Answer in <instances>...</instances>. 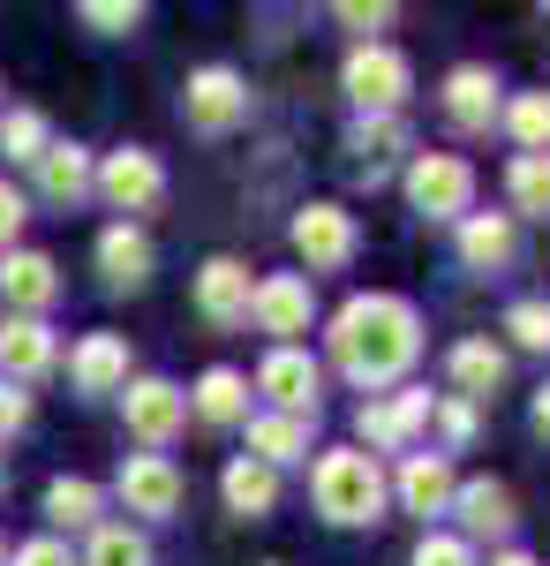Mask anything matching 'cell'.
I'll use <instances>...</instances> for the list:
<instances>
[{
  "mask_svg": "<svg viewBox=\"0 0 550 566\" xmlns=\"http://www.w3.org/2000/svg\"><path fill=\"white\" fill-rule=\"evenodd\" d=\"M430 416H437V431L453 438V446H467V438H475V400H461V392H445Z\"/></svg>",
  "mask_w": 550,
  "mask_h": 566,
  "instance_id": "cell-36",
  "label": "cell"
},
{
  "mask_svg": "<svg viewBox=\"0 0 550 566\" xmlns=\"http://www.w3.org/2000/svg\"><path fill=\"white\" fill-rule=\"evenodd\" d=\"M392 491H400V506H408V514L437 522V514H453V491H461V476H453V461H445V453H408Z\"/></svg>",
  "mask_w": 550,
  "mask_h": 566,
  "instance_id": "cell-16",
  "label": "cell"
},
{
  "mask_svg": "<svg viewBox=\"0 0 550 566\" xmlns=\"http://www.w3.org/2000/svg\"><path fill=\"white\" fill-rule=\"evenodd\" d=\"M309 491H317V514L339 528H362V522H384V469L362 453V446H332V453H317V469H309Z\"/></svg>",
  "mask_w": 550,
  "mask_h": 566,
  "instance_id": "cell-2",
  "label": "cell"
},
{
  "mask_svg": "<svg viewBox=\"0 0 550 566\" xmlns=\"http://www.w3.org/2000/svg\"><path fill=\"white\" fill-rule=\"evenodd\" d=\"M121 423L144 453H159V446H173L181 423H189V392L167 386V378H128L121 386Z\"/></svg>",
  "mask_w": 550,
  "mask_h": 566,
  "instance_id": "cell-5",
  "label": "cell"
},
{
  "mask_svg": "<svg viewBox=\"0 0 550 566\" xmlns=\"http://www.w3.org/2000/svg\"><path fill=\"white\" fill-rule=\"evenodd\" d=\"M528 416H536V431L550 438V378H543V386H536V408H528Z\"/></svg>",
  "mask_w": 550,
  "mask_h": 566,
  "instance_id": "cell-41",
  "label": "cell"
},
{
  "mask_svg": "<svg viewBox=\"0 0 550 566\" xmlns=\"http://www.w3.org/2000/svg\"><path fill=\"white\" fill-rule=\"evenodd\" d=\"M408 205L423 219H453L461 227L475 212V167H467L461 151H415L408 159Z\"/></svg>",
  "mask_w": 550,
  "mask_h": 566,
  "instance_id": "cell-4",
  "label": "cell"
},
{
  "mask_svg": "<svg viewBox=\"0 0 550 566\" xmlns=\"http://www.w3.org/2000/svg\"><path fill=\"white\" fill-rule=\"evenodd\" d=\"M219 491H226V506H234L242 522H264V514L279 506V476H272L264 461H250V453H234V461H226Z\"/></svg>",
  "mask_w": 550,
  "mask_h": 566,
  "instance_id": "cell-25",
  "label": "cell"
},
{
  "mask_svg": "<svg viewBox=\"0 0 550 566\" xmlns=\"http://www.w3.org/2000/svg\"><path fill=\"white\" fill-rule=\"evenodd\" d=\"M91 181H98V159H91L84 144H45V159H39V197L45 205H84L91 197Z\"/></svg>",
  "mask_w": 550,
  "mask_h": 566,
  "instance_id": "cell-21",
  "label": "cell"
},
{
  "mask_svg": "<svg viewBox=\"0 0 550 566\" xmlns=\"http://www.w3.org/2000/svg\"><path fill=\"white\" fill-rule=\"evenodd\" d=\"M498 122H506V136L520 144V151H550V91H520V98H506Z\"/></svg>",
  "mask_w": 550,
  "mask_h": 566,
  "instance_id": "cell-30",
  "label": "cell"
},
{
  "mask_svg": "<svg viewBox=\"0 0 550 566\" xmlns=\"http://www.w3.org/2000/svg\"><path fill=\"white\" fill-rule=\"evenodd\" d=\"M415 566H475V544H467V536H445V528H430L423 544H415Z\"/></svg>",
  "mask_w": 550,
  "mask_h": 566,
  "instance_id": "cell-35",
  "label": "cell"
},
{
  "mask_svg": "<svg viewBox=\"0 0 550 566\" xmlns=\"http://www.w3.org/2000/svg\"><path fill=\"white\" fill-rule=\"evenodd\" d=\"M250 295H256L250 264H234V258H212L204 272H197V310H204L212 325H250Z\"/></svg>",
  "mask_w": 550,
  "mask_h": 566,
  "instance_id": "cell-17",
  "label": "cell"
},
{
  "mask_svg": "<svg viewBox=\"0 0 550 566\" xmlns=\"http://www.w3.org/2000/svg\"><path fill=\"white\" fill-rule=\"evenodd\" d=\"M53 363H61V340H53L45 317H8V325H0V378H8V386H31Z\"/></svg>",
  "mask_w": 550,
  "mask_h": 566,
  "instance_id": "cell-15",
  "label": "cell"
},
{
  "mask_svg": "<svg viewBox=\"0 0 550 566\" xmlns=\"http://www.w3.org/2000/svg\"><path fill=\"white\" fill-rule=\"evenodd\" d=\"M189 408H197L204 423H219V431H226V423H242V416H250V378L219 363V370H204V378H197Z\"/></svg>",
  "mask_w": 550,
  "mask_h": 566,
  "instance_id": "cell-26",
  "label": "cell"
},
{
  "mask_svg": "<svg viewBox=\"0 0 550 566\" xmlns=\"http://www.w3.org/2000/svg\"><path fill=\"white\" fill-rule=\"evenodd\" d=\"M339 91L362 106V122H384V114H400L408 106V91H415V69H408V53L400 45H355L347 53V69H339Z\"/></svg>",
  "mask_w": 550,
  "mask_h": 566,
  "instance_id": "cell-3",
  "label": "cell"
},
{
  "mask_svg": "<svg viewBox=\"0 0 550 566\" xmlns=\"http://www.w3.org/2000/svg\"><path fill=\"white\" fill-rule=\"evenodd\" d=\"M430 408H437V400H430L423 386H400L392 400H384V392H370V400L355 408V438L370 446V461H378V453H400L415 431H430Z\"/></svg>",
  "mask_w": 550,
  "mask_h": 566,
  "instance_id": "cell-7",
  "label": "cell"
},
{
  "mask_svg": "<svg viewBox=\"0 0 550 566\" xmlns=\"http://www.w3.org/2000/svg\"><path fill=\"white\" fill-rule=\"evenodd\" d=\"M355 151H362V181H378L400 151H408V122L384 114V122H355Z\"/></svg>",
  "mask_w": 550,
  "mask_h": 566,
  "instance_id": "cell-31",
  "label": "cell"
},
{
  "mask_svg": "<svg viewBox=\"0 0 550 566\" xmlns=\"http://www.w3.org/2000/svg\"><path fill=\"white\" fill-rule=\"evenodd\" d=\"M250 317H256V333H272L279 348H295V333H309V317H317V295H309L302 272H264L250 295Z\"/></svg>",
  "mask_w": 550,
  "mask_h": 566,
  "instance_id": "cell-9",
  "label": "cell"
},
{
  "mask_svg": "<svg viewBox=\"0 0 550 566\" xmlns=\"http://www.w3.org/2000/svg\"><path fill=\"white\" fill-rule=\"evenodd\" d=\"M332 363L355 378L362 392H384L400 386L408 370H415V355H423V317L408 295H347L332 310Z\"/></svg>",
  "mask_w": 550,
  "mask_h": 566,
  "instance_id": "cell-1",
  "label": "cell"
},
{
  "mask_svg": "<svg viewBox=\"0 0 550 566\" xmlns=\"http://www.w3.org/2000/svg\"><path fill=\"white\" fill-rule=\"evenodd\" d=\"M23 219H31V197H23L15 181L0 175V250H15V234H23Z\"/></svg>",
  "mask_w": 550,
  "mask_h": 566,
  "instance_id": "cell-37",
  "label": "cell"
},
{
  "mask_svg": "<svg viewBox=\"0 0 550 566\" xmlns=\"http://www.w3.org/2000/svg\"><path fill=\"white\" fill-rule=\"evenodd\" d=\"M151 234L144 227H128V219H114L106 234H98V272H106V287H144L151 280Z\"/></svg>",
  "mask_w": 550,
  "mask_h": 566,
  "instance_id": "cell-22",
  "label": "cell"
},
{
  "mask_svg": "<svg viewBox=\"0 0 550 566\" xmlns=\"http://www.w3.org/2000/svg\"><path fill=\"white\" fill-rule=\"evenodd\" d=\"M76 566H151V536L128 522H98L91 528V552Z\"/></svg>",
  "mask_w": 550,
  "mask_h": 566,
  "instance_id": "cell-29",
  "label": "cell"
},
{
  "mask_svg": "<svg viewBox=\"0 0 550 566\" xmlns=\"http://www.w3.org/2000/svg\"><path fill=\"white\" fill-rule=\"evenodd\" d=\"M0 566H8V544H0Z\"/></svg>",
  "mask_w": 550,
  "mask_h": 566,
  "instance_id": "cell-43",
  "label": "cell"
},
{
  "mask_svg": "<svg viewBox=\"0 0 550 566\" xmlns=\"http://www.w3.org/2000/svg\"><path fill=\"white\" fill-rule=\"evenodd\" d=\"M437 106H445V122H453L461 136H483L490 122H498L506 98H498V76H490L483 61H461V69L445 76V91H437Z\"/></svg>",
  "mask_w": 550,
  "mask_h": 566,
  "instance_id": "cell-14",
  "label": "cell"
},
{
  "mask_svg": "<svg viewBox=\"0 0 550 566\" xmlns=\"http://www.w3.org/2000/svg\"><path fill=\"white\" fill-rule=\"evenodd\" d=\"M339 23H347V31H362V45H378V31H392V8H370V0H347V8H339Z\"/></svg>",
  "mask_w": 550,
  "mask_h": 566,
  "instance_id": "cell-38",
  "label": "cell"
},
{
  "mask_svg": "<svg viewBox=\"0 0 550 566\" xmlns=\"http://www.w3.org/2000/svg\"><path fill=\"white\" fill-rule=\"evenodd\" d=\"M520 258V227L512 212H467L461 219V264L467 272H506Z\"/></svg>",
  "mask_w": 550,
  "mask_h": 566,
  "instance_id": "cell-19",
  "label": "cell"
},
{
  "mask_svg": "<svg viewBox=\"0 0 550 566\" xmlns=\"http://www.w3.org/2000/svg\"><path fill=\"white\" fill-rule=\"evenodd\" d=\"M250 461H264L272 476L287 469V461H309V416H250Z\"/></svg>",
  "mask_w": 550,
  "mask_h": 566,
  "instance_id": "cell-23",
  "label": "cell"
},
{
  "mask_svg": "<svg viewBox=\"0 0 550 566\" xmlns=\"http://www.w3.org/2000/svg\"><path fill=\"white\" fill-rule=\"evenodd\" d=\"M114 212H151L159 197H167V167H159V151H144V144H121V151H106L98 159V181H91Z\"/></svg>",
  "mask_w": 550,
  "mask_h": 566,
  "instance_id": "cell-8",
  "label": "cell"
},
{
  "mask_svg": "<svg viewBox=\"0 0 550 566\" xmlns=\"http://www.w3.org/2000/svg\"><path fill=\"white\" fill-rule=\"evenodd\" d=\"M445 370H453V392H461V400H483V392L506 386V348H498V340H453Z\"/></svg>",
  "mask_w": 550,
  "mask_h": 566,
  "instance_id": "cell-24",
  "label": "cell"
},
{
  "mask_svg": "<svg viewBox=\"0 0 550 566\" xmlns=\"http://www.w3.org/2000/svg\"><path fill=\"white\" fill-rule=\"evenodd\" d=\"M453 514H461L467 536H512V522H520L512 483H498V476H467L461 491H453Z\"/></svg>",
  "mask_w": 550,
  "mask_h": 566,
  "instance_id": "cell-18",
  "label": "cell"
},
{
  "mask_svg": "<svg viewBox=\"0 0 550 566\" xmlns=\"http://www.w3.org/2000/svg\"><path fill=\"white\" fill-rule=\"evenodd\" d=\"M98 514H106V491L91 476H53L45 483V522L53 528H98Z\"/></svg>",
  "mask_w": 550,
  "mask_h": 566,
  "instance_id": "cell-27",
  "label": "cell"
},
{
  "mask_svg": "<svg viewBox=\"0 0 550 566\" xmlns=\"http://www.w3.org/2000/svg\"><path fill=\"white\" fill-rule=\"evenodd\" d=\"M23 423H31V392H23V386H8V378H0V438H15Z\"/></svg>",
  "mask_w": 550,
  "mask_h": 566,
  "instance_id": "cell-40",
  "label": "cell"
},
{
  "mask_svg": "<svg viewBox=\"0 0 550 566\" xmlns=\"http://www.w3.org/2000/svg\"><path fill=\"white\" fill-rule=\"evenodd\" d=\"M45 144H53L45 114H31V106H8V114H0V151H8V159L39 167V159H45Z\"/></svg>",
  "mask_w": 550,
  "mask_h": 566,
  "instance_id": "cell-32",
  "label": "cell"
},
{
  "mask_svg": "<svg viewBox=\"0 0 550 566\" xmlns=\"http://www.w3.org/2000/svg\"><path fill=\"white\" fill-rule=\"evenodd\" d=\"M317 386H325V370H317V355H302V348H272L256 363V392H272L279 416H309L317 423Z\"/></svg>",
  "mask_w": 550,
  "mask_h": 566,
  "instance_id": "cell-11",
  "label": "cell"
},
{
  "mask_svg": "<svg viewBox=\"0 0 550 566\" xmlns=\"http://www.w3.org/2000/svg\"><path fill=\"white\" fill-rule=\"evenodd\" d=\"M295 258L309 272H339L355 258V212L347 205H302L295 212Z\"/></svg>",
  "mask_w": 550,
  "mask_h": 566,
  "instance_id": "cell-12",
  "label": "cell"
},
{
  "mask_svg": "<svg viewBox=\"0 0 550 566\" xmlns=\"http://www.w3.org/2000/svg\"><path fill=\"white\" fill-rule=\"evenodd\" d=\"M68 386L76 392H121L128 386V340L121 333H84L68 355Z\"/></svg>",
  "mask_w": 550,
  "mask_h": 566,
  "instance_id": "cell-20",
  "label": "cell"
},
{
  "mask_svg": "<svg viewBox=\"0 0 550 566\" xmlns=\"http://www.w3.org/2000/svg\"><path fill=\"white\" fill-rule=\"evenodd\" d=\"M8 566H76V552H68L61 536H31V544H23Z\"/></svg>",
  "mask_w": 550,
  "mask_h": 566,
  "instance_id": "cell-39",
  "label": "cell"
},
{
  "mask_svg": "<svg viewBox=\"0 0 550 566\" xmlns=\"http://www.w3.org/2000/svg\"><path fill=\"white\" fill-rule=\"evenodd\" d=\"M0 303L8 317H45L61 303V272L45 250H0Z\"/></svg>",
  "mask_w": 550,
  "mask_h": 566,
  "instance_id": "cell-13",
  "label": "cell"
},
{
  "mask_svg": "<svg viewBox=\"0 0 550 566\" xmlns=\"http://www.w3.org/2000/svg\"><path fill=\"white\" fill-rule=\"evenodd\" d=\"M490 566H536V559H528V552H498Z\"/></svg>",
  "mask_w": 550,
  "mask_h": 566,
  "instance_id": "cell-42",
  "label": "cell"
},
{
  "mask_svg": "<svg viewBox=\"0 0 550 566\" xmlns=\"http://www.w3.org/2000/svg\"><path fill=\"white\" fill-rule=\"evenodd\" d=\"M506 197H512V212H520V219H550V151H512Z\"/></svg>",
  "mask_w": 550,
  "mask_h": 566,
  "instance_id": "cell-28",
  "label": "cell"
},
{
  "mask_svg": "<svg viewBox=\"0 0 550 566\" xmlns=\"http://www.w3.org/2000/svg\"><path fill=\"white\" fill-rule=\"evenodd\" d=\"M76 15H84L91 31H106V39H128V31L144 23V8H136V0H84Z\"/></svg>",
  "mask_w": 550,
  "mask_h": 566,
  "instance_id": "cell-34",
  "label": "cell"
},
{
  "mask_svg": "<svg viewBox=\"0 0 550 566\" xmlns=\"http://www.w3.org/2000/svg\"><path fill=\"white\" fill-rule=\"evenodd\" d=\"M181 122L197 136H234L250 122V84H242L234 69H197V76L181 84Z\"/></svg>",
  "mask_w": 550,
  "mask_h": 566,
  "instance_id": "cell-6",
  "label": "cell"
},
{
  "mask_svg": "<svg viewBox=\"0 0 550 566\" xmlns=\"http://www.w3.org/2000/svg\"><path fill=\"white\" fill-rule=\"evenodd\" d=\"M506 333H512V348L550 355V303H543V295H520V303L506 310Z\"/></svg>",
  "mask_w": 550,
  "mask_h": 566,
  "instance_id": "cell-33",
  "label": "cell"
},
{
  "mask_svg": "<svg viewBox=\"0 0 550 566\" xmlns=\"http://www.w3.org/2000/svg\"><path fill=\"white\" fill-rule=\"evenodd\" d=\"M114 499H121L128 514H144V522H167L173 506H181V469H173L167 453H128L121 476H114Z\"/></svg>",
  "mask_w": 550,
  "mask_h": 566,
  "instance_id": "cell-10",
  "label": "cell"
}]
</instances>
